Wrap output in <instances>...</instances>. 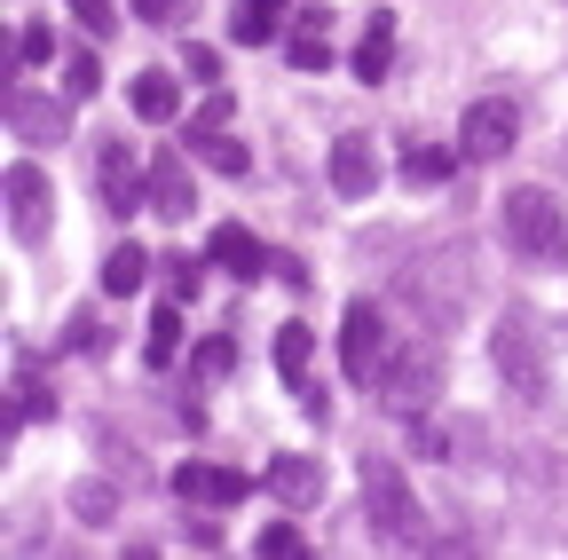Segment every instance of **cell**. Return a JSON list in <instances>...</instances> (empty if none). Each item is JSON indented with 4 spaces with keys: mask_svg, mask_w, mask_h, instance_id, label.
<instances>
[{
    "mask_svg": "<svg viewBox=\"0 0 568 560\" xmlns=\"http://www.w3.org/2000/svg\"><path fill=\"white\" fill-rule=\"evenodd\" d=\"M253 544H261V552H268V560H301V552H308V537H301V529H293V521H268V529H261V537H253Z\"/></svg>",
    "mask_w": 568,
    "mask_h": 560,
    "instance_id": "cell-27",
    "label": "cell"
},
{
    "mask_svg": "<svg viewBox=\"0 0 568 560\" xmlns=\"http://www.w3.org/2000/svg\"><path fill=\"white\" fill-rule=\"evenodd\" d=\"M387 63H395V17L379 9L372 32H364V48H355V80H372V88H379V80H387Z\"/></svg>",
    "mask_w": 568,
    "mask_h": 560,
    "instance_id": "cell-18",
    "label": "cell"
},
{
    "mask_svg": "<svg viewBox=\"0 0 568 560\" xmlns=\"http://www.w3.org/2000/svg\"><path fill=\"white\" fill-rule=\"evenodd\" d=\"M182 72L213 88V80H222V55H213V48H190V55H182Z\"/></svg>",
    "mask_w": 568,
    "mask_h": 560,
    "instance_id": "cell-32",
    "label": "cell"
},
{
    "mask_svg": "<svg viewBox=\"0 0 568 560\" xmlns=\"http://www.w3.org/2000/svg\"><path fill=\"white\" fill-rule=\"evenodd\" d=\"M17 55H24V63H55V32H48V24H24V32H17Z\"/></svg>",
    "mask_w": 568,
    "mask_h": 560,
    "instance_id": "cell-31",
    "label": "cell"
},
{
    "mask_svg": "<svg viewBox=\"0 0 568 560\" xmlns=\"http://www.w3.org/2000/svg\"><path fill=\"white\" fill-rule=\"evenodd\" d=\"M364 506H372V529L387 537V544H435L426 537V506L410 498V481H403V466L395 458H364Z\"/></svg>",
    "mask_w": 568,
    "mask_h": 560,
    "instance_id": "cell-2",
    "label": "cell"
},
{
    "mask_svg": "<svg viewBox=\"0 0 568 560\" xmlns=\"http://www.w3.org/2000/svg\"><path fill=\"white\" fill-rule=\"evenodd\" d=\"M403 308H418L426 332H450V316L466 308V261L458 253H426L403 268Z\"/></svg>",
    "mask_w": 568,
    "mask_h": 560,
    "instance_id": "cell-3",
    "label": "cell"
},
{
    "mask_svg": "<svg viewBox=\"0 0 568 560\" xmlns=\"http://www.w3.org/2000/svg\"><path fill=\"white\" fill-rule=\"evenodd\" d=\"M126 9H134L142 24H166V17H174V0H126Z\"/></svg>",
    "mask_w": 568,
    "mask_h": 560,
    "instance_id": "cell-33",
    "label": "cell"
},
{
    "mask_svg": "<svg viewBox=\"0 0 568 560\" xmlns=\"http://www.w3.org/2000/svg\"><path fill=\"white\" fill-rule=\"evenodd\" d=\"M253 9H268V17H284V0H253Z\"/></svg>",
    "mask_w": 568,
    "mask_h": 560,
    "instance_id": "cell-34",
    "label": "cell"
},
{
    "mask_svg": "<svg viewBox=\"0 0 568 560\" xmlns=\"http://www.w3.org/2000/svg\"><path fill=\"white\" fill-rule=\"evenodd\" d=\"M134 111L151 119V126H166V119L182 111V88H174L166 72H142V80H134Z\"/></svg>",
    "mask_w": 568,
    "mask_h": 560,
    "instance_id": "cell-21",
    "label": "cell"
},
{
    "mask_svg": "<svg viewBox=\"0 0 568 560\" xmlns=\"http://www.w3.org/2000/svg\"><path fill=\"white\" fill-rule=\"evenodd\" d=\"M268 489H276L293 513H308V506L324 498V466H316V458H276V466H268Z\"/></svg>",
    "mask_w": 568,
    "mask_h": 560,
    "instance_id": "cell-16",
    "label": "cell"
},
{
    "mask_svg": "<svg viewBox=\"0 0 568 560\" xmlns=\"http://www.w3.org/2000/svg\"><path fill=\"white\" fill-rule=\"evenodd\" d=\"M293 72H332V48H324V9H308V24L293 32Z\"/></svg>",
    "mask_w": 568,
    "mask_h": 560,
    "instance_id": "cell-23",
    "label": "cell"
},
{
    "mask_svg": "<svg viewBox=\"0 0 568 560\" xmlns=\"http://www.w3.org/2000/svg\"><path fill=\"white\" fill-rule=\"evenodd\" d=\"M142 276H151V253H142V245H111L103 253V293H142Z\"/></svg>",
    "mask_w": 568,
    "mask_h": 560,
    "instance_id": "cell-19",
    "label": "cell"
},
{
    "mask_svg": "<svg viewBox=\"0 0 568 560\" xmlns=\"http://www.w3.org/2000/svg\"><path fill=\"white\" fill-rule=\"evenodd\" d=\"M71 513H80L88 529H111L119 521V489L111 481H80V489H71Z\"/></svg>",
    "mask_w": 568,
    "mask_h": 560,
    "instance_id": "cell-22",
    "label": "cell"
},
{
    "mask_svg": "<svg viewBox=\"0 0 568 560\" xmlns=\"http://www.w3.org/2000/svg\"><path fill=\"white\" fill-rule=\"evenodd\" d=\"M174 498H182V506H213V513H230V506H245V498H253V474H237V466H205V458H182V466H174Z\"/></svg>",
    "mask_w": 568,
    "mask_h": 560,
    "instance_id": "cell-8",
    "label": "cell"
},
{
    "mask_svg": "<svg viewBox=\"0 0 568 560\" xmlns=\"http://www.w3.org/2000/svg\"><path fill=\"white\" fill-rule=\"evenodd\" d=\"M205 261H222L230 276H245V285H253V276H261L276 253H261V237H253L245 222H222V230H213V245H205Z\"/></svg>",
    "mask_w": 568,
    "mask_h": 560,
    "instance_id": "cell-14",
    "label": "cell"
},
{
    "mask_svg": "<svg viewBox=\"0 0 568 560\" xmlns=\"http://www.w3.org/2000/svg\"><path fill=\"white\" fill-rule=\"evenodd\" d=\"M174 347H182V301H166V308L151 316V339H142V356H151V364H174Z\"/></svg>",
    "mask_w": 568,
    "mask_h": 560,
    "instance_id": "cell-24",
    "label": "cell"
},
{
    "mask_svg": "<svg viewBox=\"0 0 568 560\" xmlns=\"http://www.w3.org/2000/svg\"><path fill=\"white\" fill-rule=\"evenodd\" d=\"M63 9L80 17V32H95V40H103V32L119 24V9H111V0H63Z\"/></svg>",
    "mask_w": 568,
    "mask_h": 560,
    "instance_id": "cell-29",
    "label": "cell"
},
{
    "mask_svg": "<svg viewBox=\"0 0 568 560\" xmlns=\"http://www.w3.org/2000/svg\"><path fill=\"white\" fill-rule=\"evenodd\" d=\"M190 205H197V197H190V166H182L174 151H159V159H151V214H159V222H182Z\"/></svg>",
    "mask_w": 568,
    "mask_h": 560,
    "instance_id": "cell-15",
    "label": "cell"
},
{
    "mask_svg": "<svg viewBox=\"0 0 568 560\" xmlns=\"http://www.w3.org/2000/svg\"><path fill=\"white\" fill-rule=\"evenodd\" d=\"M190 364H197V379H222V371L237 364V347H230V339H205V347H197Z\"/></svg>",
    "mask_w": 568,
    "mask_h": 560,
    "instance_id": "cell-30",
    "label": "cell"
},
{
    "mask_svg": "<svg viewBox=\"0 0 568 560\" xmlns=\"http://www.w3.org/2000/svg\"><path fill=\"white\" fill-rule=\"evenodd\" d=\"M276 371H284V387L301 395V410H316V418L332 410V403H324V387L308 379V324H284V332H276Z\"/></svg>",
    "mask_w": 568,
    "mask_h": 560,
    "instance_id": "cell-12",
    "label": "cell"
},
{
    "mask_svg": "<svg viewBox=\"0 0 568 560\" xmlns=\"http://www.w3.org/2000/svg\"><path fill=\"white\" fill-rule=\"evenodd\" d=\"M435 387H443V356H435V347H403V356H387L379 364V379H372V395L387 403V410H403V418H418L426 403H435Z\"/></svg>",
    "mask_w": 568,
    "mask_h": 560,
    "instance_id": "cell-5",
    "label": "cell"
},
{
    "mask_svg": "<svg viewBox=\"0 0 568 560\" xmlns=\"http://www.w3.org/2000/svg\"><path fill=\"white\" fill-rule=\"evenodd\" d=\"M0 190H9V222H17V237L24 245H40L48 237V214H55V190H48V174L40 166H9V174H0Z\"/></svg>",
    "mask_w": 568,
    "mask_h": 560,
    "instance_id": "cell-9",
    "label": "cell"
},
{
    "mask_svg": "<svg viewBox=\"0 0 568 560\" xmlns=\"http://www.w3.org/2000/svg\"><path fill=\"white\" fill-rule=\"evenodd\" d=\"M339 364H347L355 387L379 379V364H387V316H379L372 301H355V308L339 316Z\"/></svg>",
    "mask_w": 568,
    "mask_h": 560,
    "instance_id": "cell-7",
    "label": "cell"
},
{
    "mask_svg": "<svg viewBox=\"0 0 568 560\" xmlns=\"http://www.w3.org/2000/svg\"><path fill=\"white\" fill-rule=\"evenodd\" d=\"M230 40L261 48V40H276V17H268V9H253V0H237V9H230Z\"/></svg>",
    "mask_w": 568,
    "mask_h": 560,
    "instance_id": "cell-25",
    "label": "cell"
},
{
    "mask_svg": "<svg viewBox=\"0 0 568 560\" xmlns=\"http://www.w3.org/2000/svg\"><path fill=\"white\" fill-rule=\"evenodd\" d=\"M489 364H497V379H506L521 403H545L552 395V364H545V339H537L529 316H506V324L489 332Z\"/></svg>",
    "mask_w": 568,
    "mask_h": 560,
    "instance_id": "cell-4",
    "label": "cell"
},
{
    "mask_svg": "<svg viewBox=\"0 0 568 560\" xmlns=\"http://www.w3.org/2000/svg\"><path fill=\"white\" fill-rule=\"evenodd\" d=\"M9 126L24 134V143H63V134H71V111L48 103V95H32V88H17V95H9Z\"/></svg>",
    "mask_w": 568,
    "mask_h": 560,
    "instance_id": "cell-13",
    "label": "cell"
},
{
    "mask_svg": "<svg viewBox=\"0 0 568 560\" xmlns=\"http://www.w3.org/2000/svg\"><path fill=\"white\" fill-rule=\"evenodd\" d=\"M95 182H103V205H111V214H134V205H151V166H134L126 143H103Z\"/></svg>",
    "mask_w": 568,
    "mask_h": 560,
    "instance_id": "cell-11",
    "label": "cell"
},
{
    "mask_svg": "<svg viewBox=\"0 0 568 560\" xmlns=\"http://www.w3.org/2000/svg\"><path fill=\"white\" fill-rule=\"evenodd\" d=\"M514 143H521V111H514L506 95H481V103H466V119H458V151H466L474 166L506 159Z\"/></svg>",
    "mask_w": 568,
    "mask_h": 560,
    "instance_id": "cell-6",
    "label": "cell"
},
{
    "mask_svg": "<svg viewBox=\"0 0 568 560\" xmlns=\"http://www.w3.org/2000/svg\"><path fill=\"white\" fill-rule=\"evenodd\" d=\"M190 143H197V159H205L213 174H245V166H253V151L237 143V134H213V126H190Z\"/></svg>",
    "mask_w": 568,
    "mask_h": 560,
    "instance_id": "cell-20",
    "label": "cell"
},
{
    "mask_svg": "<svg viewBox=\"0 0 568 560\" xmlns=\"http://www.w3.org/2000/svg\"><path fill=\"white\" fill-rule=\"evenodd\" d=\"M95 88H103V63H95V55H63V95L88 103Z\"/></svg>",
    "mask_w": 568,
    "mask_h": 560,
    "instance_id": "cell-26",
    "label": "cell"
},
{
    "mask_svg": "<svg viewBox=\"0 0 568 560\" xmlns=\"http://www.w3.org/2000/svg\"><path fill=\"white\" fill-rule=\"evenodd\" d=\"M497 230H506V245L529 261V268H560L568 261V214H560V197L521 182L506 190V205H497Z\"/></svg>",
    "mask_w": 568,
    "mask_h": 560,
    "instance_id": "cell-1",
    "label": "cell"
},
{
    "mask_svg": "<svg viewBox=\"0 0 568 560\" xmlns=\"http://www.w3.org/2000/svg\"><path fill=\"white\" fill-rule=\"evenodd\" d=\"M458 159H466V151H450V143H410V151H403V182L435 190V182H450V174H458Z\"/></svg>",
    "mask_w": 568,
    "mask_h": 560,
    "instance_id": "cell-17",
    "label": "cell"
},
{
    "mask_svg": "<svg viewBox=\"0 0 568 560\" xmlns=\"http://www.w3.org/2000/svg\"><path fill=\"white\" fill-rule=\"evenodd\" d=\"M332 190L339 197H379V143L372 134H332Z\"/></svg>",
    "mask_w": 568,
    "mask_h": 560,
    "instance_id": "cell-10",
    "label": "cell"
},
{
    "mask_svg": "<svg viewBox=\"0 0 568 560\" xmlns=\"http://www.w3.org/2000/svg\"><path fill=\"white\" fill-rule=\"evenodd\" d=\"M197 285H205V268H197L190 253H174V261H166V293H174V301H197Z\"/></svg>",
    "mask_w": 568,
    "mask_h": 560,
    "instance_id": "cell-28",
    "label": "cell"
}]
</instances>
